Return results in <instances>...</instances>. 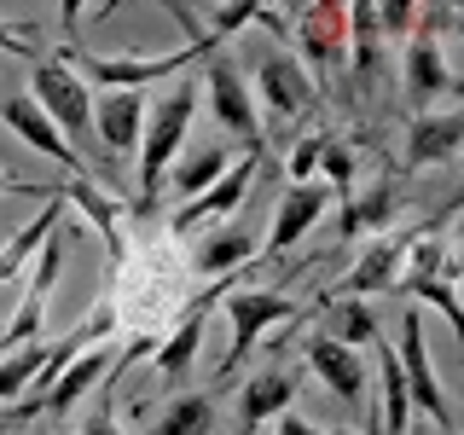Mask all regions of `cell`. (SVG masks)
I'll return each mask as SVG.
<instances>
[{
    "mask_svg": "<svg viewBox=\"0 0 464 435\" xmlns=\"http://www.w3.org/2000/svg\"><path fill=\"white\" fill-rule=\"evenodd\" d=\"M192 116H198V87L192 82L169 87V93L145 111V128H140V198H134L140 209H151L157 192H163L169 163L180 157L186 134H192Z\"/></svg>",
    "mask_w": 464,
    "mask_h": 435,
    "instance_id": "obj_1",
    "label": "cell"
},
{
    "mask_svg": "<svg viewBox=\"0 0 464 435\" xmlns=\"http://www.w3.org/2000/svg\"><path fill=\"white\" fill-rule=\"evenodd\" d=\"M29 99L35 111L58 128V140L82 157V145L93 140V93L64 58H35V82H29Z\"/></svg>",
    "mask_w": 464,
    "mask_h": 435,
    "instance_id": "obj_2",
    "label": "cell"
},
{
    "mask_svg": "<svg viewBox=\"0 0 464 435\" xmlns=\"http://www.w3.org/2000/svg\"><path fill=\"white\" fill-rule=\"evenodd\" d=\"M395 366H401V383H406V401L435 424V435H459V418H453V401L447 389L435 383V366H430V337H424V314L406 308L401 314V331H395Z\"/></svg>",
    "mask_w": 464,
    "mask_h": 435,
    "instance_id": "obj_3",
    "label": "cell"
},
{
    "mask_svg": "<svg viewBox=\"0 0 464 435\" xmlns=\"http://www.w3.org/2000/svg\"><path fill=\"white\" fill-rule=\"evenodd\" d=\"M209 53H221V41H215L209 29H198L192 47L157 53V58H134V53H82V47H70L64 58H76V76H82V82H105V87H134V93H145V82L180 76L192 58H209Z\"/></svg>",
    "mask_w": 464,
    "mask_h": 435,
    "instance_id": "obj_4",
    "label": "cell"
},
{
    "mask_svg": "<svg viewBox=\"0 0 464 435\" xmlns=\"http://www.w3.org/2000/svg\"><path fill=\"white\" fill-rule=\"evenodd\" d=\"M227 366L215 383H232V377L244 372V360L256 354V343H261V331H273V325H296L302 308L290 296H279V290H227Z\"/></svg>",
    "mask_w": 464,
    "mask_h": 435,
    "instance_id": "obj_5",
    "label": "cell"
},
{
    "mask_svg": "<svg viewBox=\"0 0 464 435\" xmlns=\"http://www.w3.org/2000/svg\"><path fill=\"white\" fill-rule=\"evenodd\" d=\"M406 238L412 232H377V238L360 250V261L343 273L331 290H319V302H366V296H377V290H395V279H401V256H406Z\"/></svg>",
    "mask_w": 464,
    "mask_h": 435,
    "instance_id": "obj_6",
    "label": "cell"
},
{
    "mask_svg": "<svg viewBox=\"0 0 464 435\" xmlns=\"http://www.w3.org/2000/svg\"><path fill=\"white\" fill-rule=\"evenodd\" d=\"M209 105H215V122L232 128L244 145H250V157H261V111H256V93L250 82L232 70V58L209 53Z\"/></svg>",
    "mask_w": 464,
    "mask_h": 435,
    "instance_id": "obj_7",
    "label": "cell"
},
{
    "mask_svg": "<svg viewBox=\"0 0 464 435\" xmlns=\"http://www.w3.org/2000/svg\"><path fill=\"white\" fill-rule=\"evenodd\" d=\"M256 163H261V157H238V163H232V169L221 174V180L209 186V192L186 198L180 209L169 215V232H174V238H186V232H192V227L227 221V215H232V209H238V203H244V192H250V180H256Z\"/></svg>",
    "mask_w": 464,
    "mask_h": 435,
    "instance_id": "obj_8",
    "label": "cell"
},
{
    "mask_svg": "<svg viewBox=\"0 0 464 435\" xmlns=\"http://www.w3.org/2000/svg\"><path fill=\"white\" fill-rule=\"evenodd\" d=\"M256 93H261V105H267L279 122H290V116H302L319 99V87L314 76L296 64L290 53H261V64H256Z\"/></svg>",
    "mask_w": 464,
    "mask_h": 435,
    "instance_id": "obj_9",
    "label": "cell"
},
{
    "mask_svg": "<svg viewBox=\"0 0 464 435\" xmlns=\"http://www.w3.org/2000/svg\"><path fill=\"white\" fill-rule=\"evenodd\" d=\"M325 209H331V186H319V180H302V186H285V198H279V209H273V232H267V256H285V250H296L308 232L325 221Z\"/></svg>",
    "mask_w": 464,
    "mask_h": 435,
    "instance_id": "obj_10",
    "label": "cell"
},
{
    "mask_svg": "<svg viewBox=\"0 0 464 435\" xmlns=\"http://www.w3.org/2000/svg\"><path fill=\"white\" fill-rule=\"evenodd\" d=\"M296 383H302L296 366H261L250 383L238 389V430H261L267 418L290 412V406H296Z\"/></svg>",
    "mask_w": 464,
    "mask_h": 435,
    "instance_id": "obj_11",
    "label": "cell"
},
{
    "mask_svg": "<svg viewBox=\"0 0 464 435\" xmlns=\"http://www.w3.org/2000/svg\"><path fill=\"white\" fill-rule=\"evenodd\" d=\"M0 122H6V128H12V134H18L24 145H35L41 157L64 163V169H70V180H76V174H93V169H87V163H82L76 151H70L64 140H58V128H53L47 116L35 111V99H29V93H12V99H0Z\"/></svg>",
    "mask_w": 464,
    "mask_h": 435,
    "instance_id": "obj_12",
    "label": "cell"
},
{
    "mask_svg": "<svg viewBox=\"0 0 464 435\" xmlns=\"http://www.w3.org/2000/svg\"><path fill=\"white\" fill-rule=\"evenodd\" d=\"M308 372H314L343 406L366 412V366H360L354 348H343V343H331V337H314V343H308Z\"/></svg>",
    "mask_w": 464,
    "mask_h": 435,
    "instance_id": "obj_13",
    "label": "cell"
},
{
    "mask_svg": "<svg viewBox=\"0 0 464 435\" xmlns=\"http://www.w3.org/2000/svg\"><path fill=\"white\" fill-rule=\"evenodd\" d=\"M464 145V111H418L412 128H406V163L412 169H435V163H453Z\"/></svg>",
    "mask_w": 464,
    "mask_h": 435,
    "instance_id": "obj_14",
    "label": "cell"
},
{
    "mask_svg": "<svg viewBox=\"0 0 464 435\" xmlns=\"http://www.w3.org/2000/svg\"><path fill=\"white\" fill-rule=\"evenodd\" d=\"M232 285H221V290H209V296H198L192 308H186V319H180V331H174L169 343H157L151 354H157V377L174 389L186 372H192V360H198V343H203V325H209V302H221Z\"/></svg>",
    "mask_w": 464,
    "mask_h": 435,
    "instance_id": "obj_15",
    "label": "cell"
},
{
    "mask_svg": "<svg viewBox=\"0 0 464 435\" xmlns=\"http://www.w3.org/2000/svg\"><path fill=\"white\" fill-rule=\"evenodd\" d=\"M93 383H111V354L105 348H87V354H76L64 372L53 377V389L35 401V418L47 412V418H64V412H76V401L87 395Z\"/></svg>",
    "mask_w": 464,
    "mask_h": 435,
    "instance_id": "obj_16",
    "label": "cell"
},
{
    "mask_svg": "<svg viewBox=\"0 0 464 435\" xmlns=\"http://www.w3.org/2000/svg\"><path fill=\"white\" fill-rule=\"evenodd\" d=\"M447 87H453V70H447V58H441V41H435L430 29H412V41H406V99L424 111Z\"/></svg>",
    "mask_w": 464,
    "mask_h": 435,
    "instance_id": "obj_17",
    "label": "cell"
},
{
    "mask_svg": "<svg viewBox=\"0 0 464 435\" xmlns=\"http://www.w3.org/2000/svg\"><path fill=\"white\" fill-rule=\"evenodd\" d=\"M145 128V93L134 87H111V93L93 99V134L111 145V151H134Z\"/></svg>",
    "mask_w": 464,
    "mask_h": 435,
    "instance_id": "obj_18",
    "label": "cell"
},
{
    "mask_svg": "<svg viewBox=\"0 0 464 435\" xmlns=\"http://www.w3.org/2000/svg\"><path fill=\"white\" fill-rule=\"evenodd\" d=\"M261 238L250 221H221L209 232V238L198 244V273H209V279H227V273H244L256 261Z\"/></svg>",
    "mask_w": 464,
    "mask_h": 435,
    "instance_id": "obj_19",
    "label": "cell"
},
{
    "mask_svg": "<svg viewBox=\"0 0 464 435\" xmlns=\"http://www.w3.org/2000/svg\"><path fill=\"white\" fill-rule=\"evenodd\" d=\"M302 18V53H308V64L314 70H325V64H343V53H348V24H343V6H302L296 12Z\"/></svg>",
    "mask_w": 464,
    "mask_h": 435,
    "instance_id": "obj_20",
    "label": "cell"
},
{
    "mask_svg": "<svg viewBox=\"0 0 464 435\" xmlns=\"http://www.w3.org/2000/svg\"><path fill=\"white\" fill-rule=\"evenodd\" d=\"M64 215H70V203H64V198H53V203H41V215H35V221L18 227L6 244H0V285H6V279H18L29 261L41 256V244H47L53 232H58V221H64Z\"/></svg>",
    "mask_w": 464,
    "mask_h": 435,
    "instance_id": "obj_21",
    "label": "cell"
},
{
    "mask_svg": "<svg viewBox=\"0 0 464 435\" xmlns=\"http://www.w3.org/2000/svg\"><path fill=\"white\" fill-rule=\"evenodd\" d=\"M58 198H64V203H76V209L87 215V221L99 227V238L111 244V256H122V227H116V221H122V209H116V203H111V198L93 186V174H76V180H58Z\"/></svg>",
    "mask_w": 464,
    "mask_h": 435,
    "instance_id": "obj_22",
    "label": "cell"
},
{
    "mask_svg": "<svg viewBox=\"0 0 464 435\" xmlns=\"http://www.w3.org/2000/svg\"><path fill=\"white\" fill-rule=\"evenodd\" d=\"M151 435H215V395H209V389L174 395L163 412H157Z\"/></svg>",
    "mask_w": 464,
    "mask_h": 435,
    "instance_id": "obj_23",
    "label": "cell"
},
{
    "mask_svg": "<svg viewBox=\"0 0 464 435\" xmlns=\"http://www.w3.org/2000/svg\"><path fill=\"white\" fill-rule=\"evenodd\" d=\"M395 209H401V192H395V180H383L372 198H354L343 209V232H348V238H360V232H383Z\"/></svg>",
    "mask_w": 464,
    "mask_h": 435,
    "instance_id": "obj_24",
    "label": "cell"
},
{
    "mask_svg": "<svg viewBox=\"0 0 464 435\" xmlns=\"http://www.w3.org/2000/svg\"><path fill=\"white\" fill-rule=\"evenodd\" d=\"M325 337L360 354L366 343H377V314L366 308V302H331V331Z\"/></svg>",
    "mask_w": 464,
    "mask_h": 435,
    "instance_id": "obj_25",
    "label": "cell"
},
{
    "mask_svg": "<svg viewBox=\"0 0 464 435\" xmlns=\"http://www.w3.org/2000/svg\"><path fill=\"white\" fill-rule=\"evenodd\" d=\"M169 174H174V186H180V198L209 192V186L227 174V145H209L203 157H192V163H180V169H169Z\"/></svg>",
    "mask_w": 464,
    "mask_h": 435,
    "instance_id": "obj_26",
    "label": "cell"
},
{
    "mask_svg": "<svg viewBox=\"0 0 464 435\" xmlns=\"http://www.w3.org/2000/svg\"><path fill=\"white\" fill-rule=\"evenodd\" d=\"M395 296H418V302H430V308H441L447 314V325L464 337V308H459V290H453V273H441V279H418V285H406L395 290Z\"/></svg>",
    "mask_w": 464,
    "mask_h": 435,
    "instance_id": "obj_27",
    "label": "cell"
},
{
    "mask_svg": "<svg viewBox=\"0 0 464 435\" xmlns=\"http://www.w3.org/2000/svg\"><path fill=\"white\" fill-rule=\"evenodd\" d=\"M319 169H325V186H331V192H348V186H354V151H348L343 140H325V145H319Z\"/></svg>",
    "mask_w": 464,
    "mask_h": 435,
    "instance_id": "obj_28",
    "label": "cell"
},
{
    "mask_svg": "<svg viewBox=\"0 0 464 435\" xmlns=\"http://www.w3.org/2000/svg\"><path fill=\"white\" fill-rule=\"evenodd\" d=\"M372 24H377V35H412L418 29V6L412 0H383V6H372Z\"/></svg>",
    "mask_w": 464,
    "mask_h": 435,
    "instance_id": "obj_29",
    "label": "cell"
},
{
    "mask_svg": "<svg viewBox=\"0 0 464 435\" xmlns=\"http://www.w3.org/2000/svg\"><path fill=\"white\" fill-rule=\"evenodd\" d=\"M319 145H325V134H302L296 145H290V186H302V180H308V174L319 169Z\"/></svg>",
    "mask_w": 464,
    "mask_h": 435,
    "instance_id": "obj_30",
    "label": "cell"
},
{
    "mask_svg": "<svg viewBox=\"0 0 464 435\" xmlns=\"http://www.w3.org/2000/svg\"><path fill=\"white\" fill-rule=\"evenodd\" d=\"M0 198H41V203H53V198H58V186H41V180H18L12 169H0Z\"/></svg>",
    "mask_w": 464,
    "mask_h": 435,
    "instance_id": "obj_31",
    "label": "cell"
},
{
    "mask_svg": "<svg viewBox=\"0 0 464 435\" xmlns=\"http://www.w3.org/2000/svg\"><path fill=\"white\" fill-rule=\"evenodd\" d=\"M0 53H18V58H29L35 64V41H29V29H18V24H0Z\"/></svg>",
    "mask_w": 464,
    "mask_h": 435,
    "instance_id": "obj_32",
    "label": "cell"
},
{
    "mask_svg": "<svg viewBox=\"0 0 464 435\" xmlns=\"http://www.w3.org/2000/svg\"><path fill=\"white\" fill-rule=\"evenodd\" d=\"M273 435H319V430L296 412V406H290V412H279V430H273Z\"/></svg>",
    "mask_w": 464,
    "mask_h": 435,
    "instance_id": "obj_33",
    "label": "cell"
},
{
    "mask_svg": "<svg viewBox=\"0 0 464 435\" xmlns=\"http://www.w3.org/2000/svg\"><path fill=\"white\" fill-rule=\"evenodd\" d=\"M82 435H122V430H116V418L105 412V406H99V412H93V418L82 424Z\"/></svg>",
    "mask_w": 464,
    "mask_h": 435,
    "instance_id": "obj_34",
    "label": "cell"
},
{
    "mask_svg": "<svg viewBox=\"0 0 464 435\" xmlns=\"http://www.w3.org/2000/svg\"><path fill=\"white\" fill-rule=\"evenodd\" d=\"M12 424H18V406H12V412H0V435H6Z\"/></svg>",
    "mask_w": 464,
    "mask_h": 435,
    "instance_id": "obj_35",
    "label": "cell"
},
{
    "mask_svg": "<svg viewBox=\"0 0 464 435\" xmlns=\"http://www.w3.org/2000/svg\"><path fill=\"white\" fill-rule=\"evenodd\" d=\"M366 435H383V430H377V418H366Z\"/></svg>",
    "mask_w": 464,
    "mask_h": 435,
    "instance_id": "obj_36",
    "label": "cell"
},
{
    "mask_svg": "<svg viewBox=\"0 0 464 435\" xmlns=\"http://www.w3.org/2000/svg\"><path fill=\"white\" fill-rule=\"evenodd\" d=\"M29 435H53V430H47V424H35V430H29Z\"/></svg>",
    "mask_w": 464,
    "mask_h": 435,
    "instance_id": "obj_37",
    "label": "cell"
},
{
    "mask_svg": "<svg viewBox=\"0 0 464 435\" xmlns=\"http://www.w3.org/2000/svg\"><path fill=\"white\" fill-rule=\"evenodd\" d=\"M325 435H354V430H325Z\"/></svg>",
    "mask_w": 464,
    "mask_h": 435,
    "instance_id": "obj_38",
    "label": "cell"
},
{
    "mask_svg": "<svg viewBox=\"0 0 464 435\" xmlns=\"http://www.w3.org/2000/svg\"><path fill=\"white\" fill-rule=\"evenodd\" d=\"M406 435H430V430H418V424H412V430H406Z\"/></svg>",
    "mask_w": 464,
    "mask_h": 435,
    "instance_id": "obj_39",
    "label": "cell"
}]
</instances>
